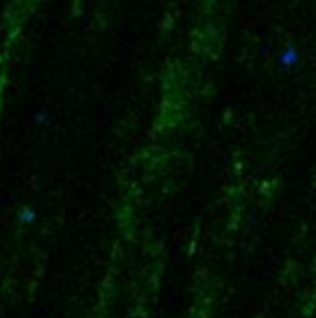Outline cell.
I'll return each instance as SVG.
<instances>
[{"label":"cell","instance_id":"1","mask_svg":"<svg viewBox=\"0 0 316 318\" xmlns=\"http://www.w3.org/2000/svg\"><path fill=\"white\" fill-rule=\"evenodd\" d=\"M297 63H299V51H297L295 46H286L279 53V66L290 70V68H295Z\"/></svg>","mask_w":316,"mask_h":318}]
</instances>
